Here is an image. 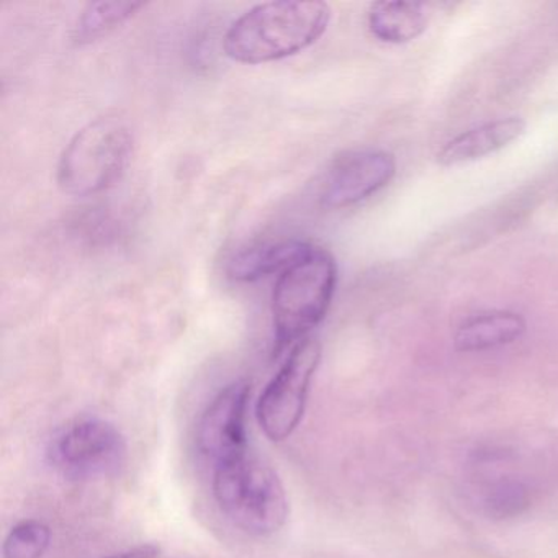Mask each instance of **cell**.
<instances>
[{"label":"cell","instance_id":"6da1fadb","mask_svg":"<svg viewBox=\"0 0 558 558\" xmlns=\"http://www.w3.org/2000/svg\"><path fill=\"white\" fill-rule=\"evenodd\" d=\"M325 2H266L244 12L225 35V54L241 64H266L293 57L328 31Z\"/></svg>","mask_w":558,"mask_h":558},{"label":"cell","instance_id":"7a4b0ae2","mask_svg":"<svg viewBox=\"0 0 558 558\" xmlns=\"http://www.w3.org/2000/svg\"><path fill=\"white\" fill-rule=\"evenodd\" d=\"M214 496L228 521L247 534H276L289 519L279 475L251 452L215 466Z\"/></svg>","mask_w":558,"mask_h":558},{"label":"cell","instance_id":"3957f363","mask_svg":"<svg viewBox=\"0 0 558 558\" xmlns=\"http://www.w3.org/2000/svg\"><path fill=\"white\" fill-rule=\"evenodd\" d=\"M338 283L335 257L313 246L306 256L283 270L272 295L276 355L306 339L325 319Z\"/></svg>","mask_w":558,"mask_h":558},{"label":"cell","instance_id":"277c9868","mask_svg":"<svg viewBox=\"0 0 558 558\" xmlns=\"http://www.w3.org/2000/svg\"><path fill=\"white\" fill-rule=\"evenodd\" d=\"M132 153L133 133L122 119L94 120L64 148L58 162V185L74 197L102 194L120 181Z\"/></svg>","mask_w":558,"mask_h":558},{"label":"cell","instance_id":"5b68a950","mask_svg":"<svg viewBox=\"0 0 558 558\" xmlns=\"http://www.w3.org/2000/svg\"><path fill=\"white\" fill-rule=\"evenodd\" d=\"M126 440L109 421L84 417L51 439L48 460L68 478L90 480L112 475L125 462Z\"/></svg>","mask_w":558,"mask_h":558},{"label":"cell","instance_id":"8992f818","mask_svg":"<svg viewBox=\"0 0 558 558\" xmlns=\"http://www.w3.org/2000/svg\"><path fill=\"white\" fill-rule=\"evenodd\" d=\"M319 359V342L312 338L303 339L290 349L289 357L260 393L257 421L260 429L274 442L287 439L302 421Z\"/></svg>","mask_w":558,"mask_h":558},{"label":"cell","instance_id":"52a82bcc","mask_svg":"<svg viewBox=\"0 0 558 558\" xmlns=\"http://www.w3.org/2000/svg\"><path fill=\"white\" fill-rule=\"evenodd\" d=\"M397 174V159L381 149H355L329 165L319 189L326 208H348L367 201L390 184Z\"/></svg>","mask_w":558,"mask_h":558},{"label":"cell","instance_id":"ba28073f","mask_svg":"<svg viewBox=\"0 0 558 558\" xmlns=\"http://www.w3.org/2000/svg\"><path fill=\"white\" fill-rule=\"evenodd\" d=\"M251 385L233 381L214 398L202 414L197 427V446L214 465L230 462L250 452L247 444V408Z\"/></svg>","mask_w":558,"mask_h":558},{"label":"cell","instance_id":"9c48e42d","mask_svg":"<svg viewBox=\"0 0 558 558\" xmlns=\"http://www.w3.org/2000/svg\"><path fill=\"white\" fill-rule=\"evenodd\" d=\"M527 123L519 117L493 120L475 129L460 133L447 142L436 155L437 162L444 168L466 165L476 159L486 158L501 151L524 135Z\"/></svg>","mask_w":558,"mask_h":558},{"label":"cell","instance_id":"30bf717a","mask_svg":"<svg viewBox=\"0 0 558 558\" xmlns=\"http://www.w3.org/2000/svg\"><path fill=\"white\" fill-rule=\"evenodd\" d=\"M312 250L313 244L295 238L257 241L233 253L228 260V277L236 282H256L272 274H282Z\"/></svg>","mask_w":558,"mask_h":558},{"label":"cell","instance_id":"8fae6325","mask_svg":"<svg viewBox=\"0 0 558 558\" xmlns=\"http://www.w3.org/2000/svg\"><path fill=\"white\" fill-rule=\"evenodd\" d=\"M527 323L519 313L489 312L473 316L459 326L453 336L457 352H485L519 341Z\"/></svg>","mask_w":558,"mask_h":558},{"label":"cell","instance_id":"7c38bea8","mask_svg":"<svg viewBox=\"0 0 558 558\" xmlns=\"http://www.w3.org/2000/svg\"><path fill=\"white\" fill-rule=\"evenodd\" d=\"M427 24L426 5L416 2H375L367 12L368 31L384 44H410L426 32Z\"/></svg>","mask_w":558,"mask_h":558},{"label":"cell","instance_id":"4fadbf2b","mask_svg":"<svg viewBox=\"0 0 558 558\" xmlns=\"http://www.w3.org/2000/svg\"><path fill=\"white\" fill-rule=\"evenodd\" d=\"M145 4L135 2H96L84 9L74 27V40L77 44H90L106 37L120 25L125 24Z\"/></svg>","mask_w":558,"mask_h":558},{"label":"cell","instance_id":"5bb4252c","mask_svg":"<svg viewBox=\"0 0 558 558\" xmlns=\"http://www.w3.org/2000/svg\"><path fill=\"white\" fill-rule=\"evenodd\" d=\"M531 489L518 478H499L483 493V508L493 519H512L527 511Z\"/></svg>","mask_w":558,"mask_h":558},{"label":"cell","instance_id":"9a60e30c","mask_svg":"<svg viewBox=\"0 0 558 558\" xmlns=\"http://www.w3.org/2000/svg\"><path fill=\"white\" fill-rule=\"evenodd\" d=\"M51 529L37 519L19 522L2 547L4 558H41L50 547Z\"/></svg>","mask_w":558,"mask_h":558},{"label":"cell","instance_id":"2e32d148","mask_svg":"<svg viewBox=\"0 0 558 558\" xmlns=\"http://www.w3.org/2000/svg\"><path fill=\"white\" fill-rule=\"evenodd\" d=\"M161 548L155 544L138 545V547L130 548V550L120 551V554L110 555L104 558H156Z\"/></svg>","mask_w":558,"mask_h":558}]
</instances>
